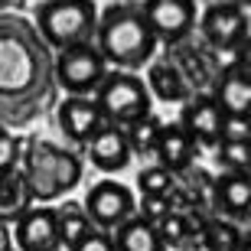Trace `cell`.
<instances>
[{
  "label": "cell",
  "mask_w": 251,
  "mask_h": 251,
  "mask_svg": "<svg viewBox=\"0 0 251 251\" xmlns=\"http://www.w3.org/2000/svg\"><path fill=\"white\" fill-rule=\"evenodd\" d=\"M56 225H59V248L62 251H72L88 232H95V225H92V219L85 215L82 202L59 205L56 209Z\"/></svg>",
  "instance_id": "44dd1931"
},
{
  "label": "cell",
  "mask_w": 251,
  "mask_h": 251,
  "mask_svg": "<svg viewBox=\"0 0 251 251\" xmlns=\"http://www.w3.org/2000/svg\"><path fill=\"white\" fill-rule=\"evenodd\" d=\"M56 251H62V248H56Z\"/></svg>",
  "instance_id": "e575fe53"
},
{
  "label": "cell",
  "mask_w": 251,
  "mask_h": 251,
  "mask_svg": "<svg viewBox=\"0 0 251 251\" xmlns=\"http://www.w3.org/2000/svg\"><path fill=\"white\" fill-rule=\"evenodd\" d=\"M209 205L215 215L232 219V222H248L251 212V173H222L212 176L209 189Z\"/></svg>",
  "instance_id": "4fadbf2b"
},
{
  "label": "cell",
  "mask_w": 251,
  "mask_h": 251,
  "mask_svg": "<svg viewBox=\"0 0 251 251\" xmlns=\"http://www.w3.org/2000/svg\"><path fill=\"white\" fill-rule=\"evenodd\" d=\"M20 153H23V137H17L10 127H0V176L20 167Z\"/></svg>",
  "instance_id": "d4e9b609"
},
{
  "label": "cell",
  "mask_w": 251,
  "mask_h": 251,
  "mask_svg": "<svg viewBox=\"0 0 251 251\" xmlns=\"http://www.w3.org/2000/svg\"><path fill=\"white\" fill-rule=\"evenodd\" d=\"M52 72H56V88H62L65 95H95L111 69L95 49V43H78V46L59 49Z\"/></svg>",
  "instance_id": "8992f818"
},
{
  "label": "cell",
  "mask_w": 251,
  "mask_h": 251,
  "mask_svg": "<svg viewBox=\"0 0 251 251\" xmlns=\"http://www.w3.org/2000/svg\"><path fill=\"white\" fill-rule=\"evenodd\" d=\"M232 3H238V7H248V0H232Z\"/></svg>",
  "instance_id": "1f68e13d"
},
{
  "label": "cell",
  "mask_w": 251,
  "mask_h": 251,
  "mask_svg": "<svg viewBox=\"0 0 251 251\" xmlns=\"http://www.w3.org/2000/svg\"><path fill=\"white\" fill-rule=\"evenodd\" d=\"M85 153H88V163H92L98 173H108V176L124 173V170L130 167V160H134V153H130V147H127V137H124V127H114V124H104V127L85 144Z\"/></svg>",
  "instance_id": "5bb4252c"
},
{
  "label": "cell",
  "mask_w": 251,
  "mask_h": 251,
  "mask_svg": "<svg viewBox=\"0 0 251 251\" xmlns=\"http://www.w3.org/2000/svg\"><path fill=\"white\" fill-rule=\"evenodd\" d=\"M248 118H232V114L222 118V140H248Z\"/></svg>",
  "instance_id": "83f0119b"
},
{
  "label": "cell",
  "mask_w": 251,
  "mask_h": 251,
  "mask_svg": "<svg viewBox=\"0 0 251 251\" xmlns=\"http://www.w3.org/2000/svg\"><path fill=\"white\" fill-rule=\"evenodd\" d=\"M95 101L101 108L104 121L114 127H127V124L140 121L153 111V98L147 92V82L137 72H111L104 75V82L95 92Z\"/></svg>",
  "instance_id": "5b68a950"
},
{
  "label": "cell",
  "mask_w": 251,
  "mask_h": 251,
  "mask_svg": "<svg viewBox=\"0 0 251 251\" xmlns=\"http://www.w3.org/2000/svg\"><path fill=\"white\" fill-rule=\"evenodd\" d=\"M242 225L232 222V219H222V215H209L202 225V235H199V248L205 251H238L245 242Z\"/></svg>",
  "instance_id": "ffe728a7"
},
{
  "label": "cell",
  "mask_w": 251,
  "mask_h": 251,
  "mask_svg": "<svg viewBox=\"0 0 251 251\" xmlns=\"http://www.w3.org/2000/svg\"><path fill=\"white\" fill-rule=\"evenodd\" d=\"M20 170L29 183V193L36 202H56L65 193H72L82 183L85 163L72 147L52 144V140L23 137V153H20Z\"/></svg>",
  "instance_id": "3957f363"
},
{
  "label": "cell",
  "mask_w": 251,
  "mask_h": 251,
  "mask_svg": "<svg viewBox=\"0 0 251 251\" xmlns=\"http://www.w3.org/2000/svg\"><path fill=\"white\" fill-rule=\"evenodd\" d=\"M82 209L92 219L95 228L114 232L121 222H127L130 215H137V196H134L130 186H124L118 179H101V183H95L88 189Z\"/></svg>",
  "instance_id": "ba28073f"
},
{
  "label": "cell",
  "mask_w": 251,
  "mask_h": 251,
  "mask_svg": "<svg viewBox=\"0 0 251 251\" xmlns=\"http://www.w3.org/2000/svg\"><path fill=\"white\" fill-rule=\"evenodd\" d=\"M160 130H163V121H160L153 111H150L147 118H140V121L127 124V127H124V137H127L130 153H134V157H153Z\"/></svg>",
  "instance_id": "7402d4cb"
},
{
  "label": "cell",
  "mask_w": 251,
  "mask_h": 251,
  "mask_svg": "<svg viewBox=\"0 0 251 251\" xmlns=\"http://www.w3.org/2000/svg\"><path fill=\"white\" fill-rule=\"evenodd\" d=\"M147 92L150 98H157V101H167V104H176V101H186L189 95H196L189 88L186 75L179 72L173 59H160V62H150L147 65Z\"/></svg>",
  "instance_id": "e0dca14e"
},
{
  "label": "cell",
  "mask_w": 251,
  "mask_h": 251,
  "mask_svg": "<svg viewBox=\"0 0 251 251\" xmlns=\"http://www.w3.org/2000/svg\"><path fill=\"white\" fill-rule=\"evenodd\" d=\"M72 251H114V242H111V232H101V228H95L82 238V242L75 245Z\"/></svg>",
  "instance_id": "4316f807"
},
{
  "label": "cell",
  "mask_w": 251,
  "mask_h": 251,
  "mask_svg": "<svg viewBox=\"0 0 251 251\" xmlns=\"http://www.w3.org/2000/svg\"><path fill=\"white\" fill-rule=\"evenodd\" d=\"M13 248V228L7 222H0V251H10Z\"/></svg>",
  "instance_id": "f1b7e54d"
},
{
  "label": "cell",
  "mask_w": 251,
  "mask_h": 251,
  "mask_svg": "<svg viewBox=\"0 0 251 251\" xmlns=\"http://www.w3.org/2000/svg\"><path fill=\"white\" fill-rule=\"evenodd\" d=\"M238 251H251V242H248V235H245V242H242V248Z\"/></svg>",
  "instance_id": "4dcf8cb0"
},
{
  "label": "cell",
  "mask_w": 251,
  "mask_h": 251,
  "mask_svg": "<svg viewBox=\"0 0 251 251\" xmlns=\"http://www.w3.org/2000/svg\"><path fill=\"white\" fill-rule=\"evenodd\" d=\"M56 52L23 13H0V127H29L56 104Z\"/></svg>",
  "instance_id": "6da1fadb"
},
{
  "label": "cell",
  "mask_w": 251,
  "mask_h": 251,
  "mask_svg": "<svg viewBox=\"0 0 251 251\" xmlns=\"http://www.w3.org/2000/svg\"><path fill=\"white\" fill-rule=\"evenodd\" d=\"M173 186H176V176H173L167 167H160V163L144 167L137 173V189H140V196H167Z\"/></svg>",
  "instance_id": "cb8c5ba5"
},
{
  "label": "cell",
  "mask_w": 251,
  "mask_h": 251,
  "mask_svg": "<svg viewBox=\"0 0 251 251\" xmlns=\"http://www.w3.org/2000/svg\"><path fill=\"white\" fill-rule=\"evenodd\" d=\"M212 98H215V104L222 108V114L248 118V108H251V75H248V62H245V59H238V62H232L228 69L219 72Z\"/></svg>",
  "instance_id": "9a60e30c"
},
{
  "label": "cell",
  "mask_w": 251,
  "mask_h": 251,
  "mask_svg": "<svg viewBox=\"0 0 251 251\" xmlns=\"http://www.w3.org/2000/svg\"><path fill=\"white\" fill-rule=\"evenodd\" d=\"M196 23H199L205 46L212 52H238L242 46H248V13L232 0L209 3Z\"/></svg>",
  "instance_id": "52a82bcc"
},
{
  "label": "cell",
  "mask_w": 251,
  "mask_h": 251,
  "mask_svg": "<svg viewBox=\"0 0 251 251\" xmlns=\"http://www.w3.org/2000/svg\"><path fill=\"white\" fill-rule=\"evenodd\" d=\"M98 3L95 0H43L36 3V23L39 36L46 39L52 52L78 43H92L98 26Z\"/></svg>",
  "instance_id": "277c9868"
},
{
  "label": "cell",
  "mask_w": 251,
  "mask_h": 251,
  "mask_svg": "<svg viewBox=\"0 0 251 251\" xmlns=\"http://www.w3.org/2000/svg\"><path fill=\"white\" fill-rule=\"evenodd\" d=\"M153 157H157L160 167H167L170 173L176 176V173H183L186 167L196 163V157H199V144H196L179 124H163Z\"/></svg>",
  "instance_id": "2e32d148"
},
{
  "label": "cell",
  "mask_w": 251,
  "mask_h": 251,
  "mask_svg": "<svg viewBox=\"0 0 251 251\" xmlns=\"http://www.w3.org/2000/svg\"><path fill=\"white\" fill-rule=\"evenodd\" d=\"M56 121H59V130L62 137L72 144V147H82L104 127V114L95 101V95H69L56 111Z\"/></svg>",
  "instance_id": "30bf717a"
},
{
  "label": "cell",
  "mask_w": 251,
  "mask_h": 251,
  "mask_svg": "<svg viewBox=\"0 0 251 251\" xmlns=\"http://www.w3.org/2000/svg\"><path fill=\"white\" fill-rule=\"evenodd\" d=\"M92 43L108 62V69H118V72H140L144 65H150L160 46L140 13V3L134 0L111 3L104 13H98Z\"/></svg>",
  "instance_id": "7a4b0ae2"
},
{
  "label": "cell",
  "mask_w": 251,
  "mask_h": 251,
  "mask_svg": "<svg viewBox=\"0 0 251 251\" xmlns=\"http://www.w3.org/2000/svg\"><path fill=\"white\" fill-rule=\"evenodd\" d=\"M10 228H13V248L17 251L59 248V225H56V209L52 205H29Z\"/></svg>",
  "instance_id": "7c38bea8"
},
{
  "label": "cell",
  "mask_w": 251,
  "mask_h": 251,
  "mask_svg": "<svg viewBox=\"0 0 251 251\" xmlns=\"http://www.w3.org/2000/svg\"><path fill=\"white\" fill-rule=\"evenodd\" d=\"M167 212H170L167 196H140V202H137V215L140 219H147V222L157 225Z\"/></svg>",
  "instance_id": "484cf974"
},
{
  "label": "cell",
  "mask_w": 251,
  "mask_h": 251,
  "mask_svg": "<svg viewBox=\"0 0 251 251\" xmlns=\"http://www.w3.org/2000/svg\"><path fill=\"white\" fill-rule=\"evenodd\" d=\"M10 251H17V248H10Z\"/></svg>",
  "instance_id": "836d02e7"
},
{
  "label": "cell",
  "mask_w": 251,
  "mask_h": 251,
  "mask_svg": "<svg viewBox=\"0 0 251 251\" xmlns=\"http://www.w3.org/2000/svg\"><path fill=\"white\" fill-rule=\"evenodd\" d=\"M36 3H43V0H36Z\"/></svg>",
  "instance_id": "d6a6232c"
},
{
  "label": "cell",
  "mask_w": 251,
  "mask_h": 251,
  "mask_svg": "<svg viewBox=\"0 0 251 251\" xmlns=\"http://www.w3.org/2000/svg\"><path fill=\"white\" fill-rule=\"evenodd\" d=\"M212 157L222 167V173H248L251 144L248 140H219L212 147Z\"/></svg>",
  "instance_id": "603a6c76"
},
{
  "label": "cell",
  "mask_w": 251,
  "mask_h": 251,
  "mask_svg": "<svg viewBox=\"0 0 251 251\" xmlns=\"http://www.w3.org/2000/svg\"><path fill=\"white\" fill-rule=\"evenodd\" d=\"M222 108L215 104L212 95L196 92L183 101V111H179V127L186 130L189 137L199 144V150H212L219 140H222Z\"/></svg>",
  "instance_id": "8fae6325"
},
{
  "label": "cell",
  "mask_w": 251,
  "mask_h": 251,
  "mask_svg": "<svg viewBox=\"0 0 251 251\" xmlns=\"http://www.w3.org/2000/svg\"><path fill=\"white\" fill-rule=\"evenodd\" d=\"M111 242H114V251H170L160 238L157 225L140 219V215H130L127 222L118 225L111 232Z\"/></svg>",
  "instance_id": "ac0fdd59"
},
{
  "label": "cell",
  "mask_w": 251,
  "mask_h": 251,
  "mask_svg": "<svg viewBox=\"0 0 251 251\" xmlns=\"http://www.w3.org/2000/svg\"><path fill=\"white\" fill-rule=\"evenodd\" d=\"M20 0H0V13H3V10H10V7H17Z\"/></svg>",
  "instance_id": "f546056e"
},
{
  "label": "cell",
  "mask_w": 251,
  "mask_h": 251,
  "mask_svg": "<svg viewBox=\"0 0 251 251\" xmlns=\"http://www.w3.org/2000/svg\"><path fill=\"white\" fill-rule=\"evenodd\" d=\"M29 205H36V199L29 193V183L23 176V170L13 167L10 173L0 176V222L13 225Z\"/></svg>",
  "instance_id": "d6986e66"
},
{
  "label": "cell",
  "mask_w": 251,
  "mask_h": 251,
  "mask_svg": "<svg viewBox=\"0 0 251 251\" xmlns=\"http://www.w3.org/2000/svg\"><path fill=\"white\" fill-rule=\"evenodd\" d=\"M140 13L157 43H167V46L183 43L199 20L196 0H140Z\"/></svg>",
  "instance_id": "9c48e42d"
}]
</instances>
